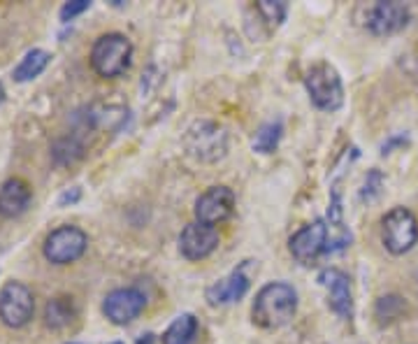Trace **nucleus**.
Here are the masks:
<instances>
[{"label": "nucleus", "mask_w": 418, "mask_h": 344, "mask_svg": "<svg viewBox=\"0 0 418 344\" xmlns=\"http://www.w3.org/2000/svg\"><path fill=\"white\" fill-rule=\"evenodd\" d=\"M318 284L325 288L328 293V305L334 314H339L341 319H351L353 314V293H351V279L346 272L330 267L318 274Z\"/></svg>", "instance_id": "nucleus-13"}, {"label": "nucleus", "mask_w": 418, "mask_h": 344, "mask_svg": "<svg viewBox=\"0 0 418 344\" xmlns=\"http://www.w3.org/2000/svg\"><path fill=\"white\" fill-rule=\"evenodd\" d=\"M30 198H33V191L24 179L12 177L3 181V186H0V217L14 219L24 214L30 205Z\"/></svg>", "instance_id": "nucleus-15"}, {"label": "nucleus", "mask_w": 418, "mask_h": 344, "mask_svg": "<svg viewBox=\"0 0 418 344\" xmlns=\"http://www.w3.org/2000/svg\"><path fill=\"white\" fill-rule=\"evenodd\" d=\"M218 242H221V238H218V231L214 226L195 221V224H188L184 231H181L179 251L188 261H202V258H207L209 254H214Z\"/></svg>", "instance_id": "nucleus-11"}, {"label": "nucleus", "mask_w": 418, "mask_h": 344, "mask_svg": "<svg viewBox=\"0 0 418 344\" xmlns=\"http://www.w3.org/2000/svg\"><path fill=\"white\" fill-rule=\"evenodd\" d=\"M138 344H154V335H144V338L138 340Z\"/></svg>", "instance_id": "nucleus-24"}, {"label": "nucleus", "mask_w": 418, "mask_h": 344, "mask_svg": "<svg viewBox=\"0 0 418 344\" xmlns=\"http://www.w3.org/2000/svg\"><path fill=\"white\" fill-rule=\"evenodd\" d=\"M247 263L240 265L237 270H233L226 279L216 281V284H211L207 288V300H209V305L218 307V305L237 302V300H242V298H244V293L249 291V277H247V272H244L247 270Z\"/></svg>", "instance_id": "nucleus-14"}, {"label": "nucleus", "mask_w": 418, "mask_h": 344, "mask_svg": "<svg viewBox=\"0 0 418 344\" xmlns=\"http://www.w3.org/2000/svg\"><path fill=\"white\" fill-rule=\"evenodd\" d=\"M144 305H147V298L138 288H117V291H112L105 298L103 312L112 324L126 326L142 314Z\"/></svg>", "instance_id": "nucleus-12"}, {"label": "nucleus", "mask_w": 418, "mask_h": 344, "mask_svg": "<svg viewBox=\"0 0 418 344\" xmlns=\"http://www.w3.org/2000/svg\"><path fill=\"white\" fill-rule=\"evenodd\" d=\"M35 298L33 291L21 281H7L0 288V321L7 328H21L33 319Z\"/></svg>", "instance_id": "nucleus-6"}, {"label": "nucleus", "mask_w": 418, "mask_h": 344, "mask_svg": "<svg viewBox=\"0 0 418 344\" xmlns=\"http://www.w3.org/2000/svg\"><path fill=\"white\" fill-rule=\"evenodd\" d=\"M70 344H74V342H70Z\"/></svg>", "instance_id": "nucleus-27"}, {"label": "nucleus", "mask_w": 418, "mask_h": 344, "mask_svg": "<svg viewBox=\"0 0 418 344\" xmlns=\"http://www.w3.org/2000/svg\"><path fill=\"white\" fill-rule=\"evenodd\" d=\"M91 7L89 0H70V3H65L63 7H60V21H72L74 17H79L81 12H86Z\"/></svg>", "instance_id": "nucleus-22"}, {"label": "nucleus", "mask_w": 418, "mask_h": 344, "mask_svg": "<svg viewBox=\"0 0 418 344\" xmlns=\"http://www.w3.org/2000/svg\"><path fill=\"white\" fill-rule=\"evenodd\" d=\"M256 10L263 14V19L268 21L270 26H279L281 21L286 19L288 7L286 3H281V0H261V3H256Z\"/></svg>", "instance_id": "nucleus-20"}, {"label": "nucleus", "mask_w": 418, "mask_h": 344, "mask_svg": "<svg viewBox=\"0 0 418 344\" xmlns=\"http://www.w3.org/2000/svg\"><path fill=\"white\" fill-rule=\"evenodd\" d=\"M305 87L309 101L323 112L339 110L344 103V87H341L339 75L330 63H316L311 68L305 77Z\"/></svg>", "instance_id": "nucleus-3"}, {"label": "nucleus", "mask_w": 418, "mask_h": 344, "mask_svg": "<svg viewBox=\"0 0 418 344\" xmlns=\"http://www.w3.org/2000/svg\"><path fill=\"white\" fill-rule=\"evenodd\" d=\"M363 26L374 35H393L409 24V7L402 3H372L363 5Z\"/></svg>", "instance_id": "nucleus-8"}, {"label": "nucleus", "mask_w": 418, "mask_h": 344, "mask_svg": "<svg viewBox=\"0 0 418 344\" xmlns=\"http://www.w3.org/2000/svg\"><path fill=\"white\" fill-rule=\"evenodd\" d=\"M47 65H49V53L42 49H33L21 58V63L17 68H14L12 77L17 82H30V79H35Z\"/></svg>", "instance_id": "nucleus-17"}, {"label": "nucleus", "mask_w": 418, "mask_h": 344, "mask_svg": "<svg viewBox=\"0 0 418 344\" xmlns=\"http://www.w3.org/2000/svg\"><path fill=\"white\" fill-rule=\"evenodd\" d=\"M89 247L86 233L77 226H60L56 231H51L44 240V258L54 265H67L79 261L84 251Z\"/></svg>", "instance_id": "nucleus-5"}, {"label": "nucleus", "mask_w": 418, "mask_h": 344, "mask_svg": "<svg viewBox=\"0 0 418 344\" xmlns=\"http://www.w3.org/2000/svg\"><path fill=\"white\" fill-rule=\"evenodd\" d=\"M0 101H3V87H0Z\"/></svg>", "instance_id": "nucleus-25"}, {"label": "nucleus", "mask_w": 418, "mask_h": 344, "mask_svg": "<svg viewBox=\"0 0 418 344\" xmlns=\"http://www.w3.org/2000/svg\"><path fill=\"white\" fill-rule=\"evenodd\" d=\"M235 193L228 186H211L195 200V219L200 224L218 226L233 217Z\"/></svg>", "instance_id": "nucleus-10"}, {"label": "nucleus", "mask_w": 418, "mask_h": 344, "mask_svg": "<svg viewBox=\"0 0 418 344\" xmlns=\"http://www.w3.org/2000/svg\"><path fill=\"white\" fill-rule=\"evenodd\" d=\"M295 310H298L295 288L284 284V281H272V284L258 291L251 314H254V324L275 331V328L286 326L295 317Z\"/></svg>", "instance_id": "nucleus-1"}, {"label": "nucleus", "mask_w": 418, "mask_h": 344, "mask_svg": "<svg viewBox=\"0 0 418 344\" xmlns=\"http://www.w3.org/2000/svg\"><path fill=\"white\" fill-rule=\"evenodd\" d=\"M381 181H384V177H381V172H377V170H372L370 174H367V179H365V186H363V198H374L377 193H379V189H381Z\"/></svg>", "instance_id": "nucleus-23"}, {"label": "nucleus", "mask_w": 418, "mask_h": 344, "mask_svg": "<svg viewBox=\"0 0 418 344\" xmlns=\"http://www.w3.org/2000/svg\"><path fill=\"white\" fill-rule=\"evenodd\" d=\"M197 335V319L193 314H181L163 333V344H193Z\"/></svg>", "instance_id": "nucleus-16"}, {"label": "nucleus", "mask_w": 418, "mask_h": 344, "mask_svg": "<svg viewBox=\"0 0 418 344\" xmlns=\"http://www.w3.org/2000/svg\"><path fill=\"white\" fill-rule=\"evenodd\" d=\"M131 58H133V44L121 33L100 35L93 42V49H91V68L103 79H114L119 75H124L128 70V65H131Z\"/></svg>", "instance_id": "nucleus-2"}, {"label": "nucleus", "mask_w": 418, "mask_h": 344, "mask_svg": "<svg viewBox=\"0 0 418 344\" xmlns=\"http://www.w3.org/2000/svg\"><path fill=\"white\" fill-rule=\"evenodd\" d=\"M186 149L200 160H218L228 151V135L218 124L211 121H195L186 133Z\"/></svg>", "instance_id": "nucleus-7"}, {"label": "nucleus", "mask_w": 418, "mask_h": 344, "mask_svg": "<svg viewBox=\"0 0 418 344\" xmlns=\"http://www.w3.org/2000/svg\"><path fill=\"white\" fill-rule=\"evenodd\" d=\"M381 238L391 254L400 256L418 242V219L412 210L395 208L381 221Z\"/></svg>", "instance_id": "nucleus-4"}, {"label": "nucleus", "mask_w": 418, "mask_h": 344, "mask_svg": "<svg viewBox=\"0 0 418 344\" xmlns=\"http://www.w3.org/2000/svg\"><path fill=\"white\" fill-rule=\"evenodd\" d=\"M281 135H284V126H281V121H272V124H265V126L258 128L251 147H254V151H258V154H272V151L277 149Z\"/></svg>", "instance_id": "nucleus-18"}, {"label": "nucleus", "mask_w": 418, "mask_h": 344, "mask_svg": "<svg viewBox=\"0 0 418 344\" xmlns=\"http://www.w3.org/2000/svg\"><path fill=\"white\" fill-rule=\"evenodd\" d=\"M330 231L325 226V221H314V224H307L305 228H300L298 233L293 235L291 242H288V249L295 261L311 265L318 261V256L330 251Z\"/></svg>", "instance_id": "nucleus-9"}, {"label": "nucleus", "mask_w": 418, "mask_h": 344, "mask_svg": "<svg viewBox=\"0 0 418 344\" xmlns=\"http://www.w3.org/2000/svg\"><path fill=\"white\" fill-rule=\"evenodd\" d=\"M402 312H405V300L398 295L381 298V300L377 302V317L381 321H395Z\"/></svg>", "instance_id": "nucleus-21"}, {"label": "nucleus", "mask_w": 418, "mask_h": 344, "mask_svg": "<svg viewBox=\"0 0 418 344\" xmlns=\"http://www.w3.org/2000/svg\"><path fill=\"white\" fill-rule=\"evenodd\" d=\"M114 344H121V342H114Z\"/></svg>", "instance_id": "nucleus-26"}, {"label": "nucleus", "mask_w": 418, "mask_h": 344, "mask_svg": "<svg viewBox=\"0 0 418 344\" xmlns=\"http://www.w3.org/2000/svg\"><path fill=\"white\" fill-rule=\"evenodd\" d=\"M44 319H47V326L51 328H63L74 319V307L70 302V298H54L49 300L47 310H44Z\"/></svg>", "instance_id": "nucleus-19"}]
</instances>
